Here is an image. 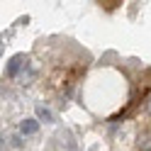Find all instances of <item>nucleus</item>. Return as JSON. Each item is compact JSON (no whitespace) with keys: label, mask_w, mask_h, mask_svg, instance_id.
<instances>
[{"label":"nucleus","mask_w":151,"mask_h":151,"mask_svg":"<svg viewBox=\"0 0 151 151\" xmlns=\"http://www.w3.org/2000/svg\"><path fill=\"white\" fill-rule=\"evenodd\" d=\"M24 66H27V56L24 54L12 56L10 63H7V76H10V78H20V73L24 71Z\"/></svg>","instance_id":"obj_1"},{"label":"nucleus","mask_w":151,"mask_h":151,"mask_svg":"<svg viewBox=\"0 0 151 151\" xmlns=\"http://www.w3.org/2000/svg\"><path fill=\"white\" fill-rule=\"evenodd\" d=\"M37 129H39V119H24L22 124H20V132H22L24 137L37 134Z\"/></svg>","instance_id":"obj_2"},{"label":"nucleus","mask_w":151,"mask_h":151,"mask_svg":"<svg viewBox=\"0 0 151 151\" xmlns=\"http://www.w3.org/2000/svg\"><path fill=\"white\" fill-rule=\"evenodd\" d=\"M34 68H29V66H24V71L20 73V78H17V81H20V83H24V86H29V83L34 81Z\"/></svg>","instance_id":"obj_3"},{"label":"nucleus","mask_w":151,"mask_h":151,"mask_svg":"<svg viewBox=\"0 0 151 151\" xmlns=\"http://www.w3.org/2000/svg\"><path fill=\"white\" fill-rule=\"evenodd\" d=\"M37 119H42V122H54V115L46 107H42V105H37Z\"/></svg>","instance_id":"obj_4"},{"label":"nucleus","mask_w":151,"mask_h":151,"mask_svg":"<svg viewBox=\"0 0 151 151\" xmlns=\"http://www.w3.org/2000/svg\"><path fill=\"white\" fill-rule=\"evenodd\" d=\"M139 149L141 151H151V132H144L139 137Z\"/></svg>","instance_id":"obj_5"},{"label":"nucleus","mask_w":151,"mask_h":151,"mask_svg":"<svg viewBox=\"0 0 151 151\" xmlns=\"http://www.w3.org/2000/svg\"><path fill=\"white\" fill-rule=\"evenodd\" d=\"M146 110H149V112H151V95H149V98H146Z\"/></svg>","instance_id":"obj_6"},{"label":"nucleus","mask_w":151,"mask_h":151,"mask_svg":"<svg viewBox=\"0 0 151 151\" xmlns=\"http://www.w3.org/2000/svg\"><path fill=\"white\" fill-rule=\"evenodd\" d=\"M3 151H5V144H3Z\"/></svg>","instance_id":"obj_7"}]
</instances>
